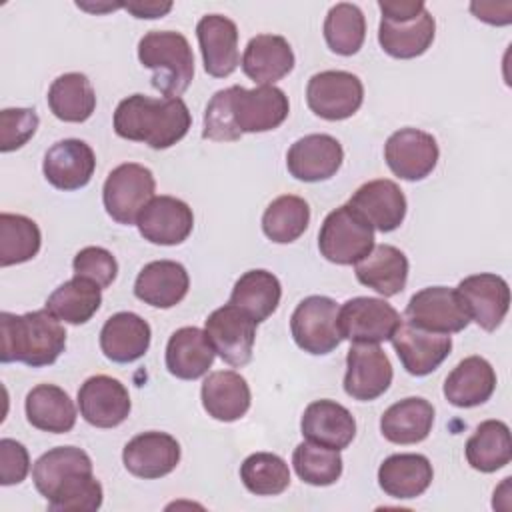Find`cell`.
I'll return each mask as SVG.
<instances>
[{
  "label": "cell",
  "mask_w": 512,
  "mask_h": 512,
  "mask_svg": "<svg viewBox=\"0 0 512 512\" xmlns=\"http://www.w3.org/2000/svg\"><path fill=\"white\" fill-rule=\"evenodd\" d=\"M96 168L94 150L78 138L58 140L44 154V178L58 190L70 192L84 188Z\"/></svg>",
  "instance_id": "cell-21"
},
{
  "label": "cell",
  "mask_w": 512,
  "mask_h": 512,
  "mask_svg": "<svg viewBox=\"0 0 512 512\" xmlns=\"http://www.w3.org/2000/svg\"><path fill=\"white\" fill-rule=\"evenodd\" d=\"M204 332L210 338L216 354L230 366L242 368L252 360L256 322L238 306L224 304L216 308L204 322Z\"/></svg>",
  "instance_id": "cell-11"
},
{
  "label": "cell",
  "mask_w": 512,
  "mask_h": 512,
  "mask_svg": "<svg viewBox=\"0 0 512 512\" xmlns=\"http://www.w3.org/2000/svg\"><path fill=\"white\" fill-rule=\"evenodd\" d=\"M28 422L52 434H66L76 424V406L56 384H38L34 386L24 402Z\"/></svg>",
  "instance_id": "cell-34"
},
{
  "label": "cell",
  "mask_w": 512,
  "mask_h": 512,
  "mask_svg": "<svg viewBox=\"0 0 512 512\" xmlns=\"http://www.w3.org/2000/svg\"><path fill=\"white\" fill-rule=\"evenodd\" d=\"M456 292L460 294L470 320H474L486 332L496 330L510 308L508 282L490 272H480L460 280Z\"/></svg>",
  "instance_id": "cell-15"
},
{
  "label": "cell",
  "mask_w": 512,
  "mask_h": 512,
  "mask_svg": "<svg viewBox=\"0 0 512 512\" xmlns=\"http://www.w3.org/2000/svg\"><path fill=\"white\" fill-rule=\"evenodd\" d=\"M228 110L240 134L268 132L278 128L290 112L288 96L276 86H242L228 88Z\"/></svg>",
  "instance_id": "cell-7"
},
{
  "label": "cell",
  "mask_w": 512,
  "mask_h": 512,
  "mask_svg": "<svg viewBox=\"0 0 512 512\" xmlns=\"http://www.w3.org/2000/svg\"><path fill=\"white\" fill-rule=\"evenodd\" d=\"M340 306L328 296L304 298L290 318V332L298 348L308 354H328L342 342L338 328Z\"/></svg>",
  "instance_id": "cell-8"
},
{
  "label": "cell",
  "mask_w": 512,
  "mask_h": 512,
  "mask_svg": "<svg viewBox=\"0 0 512 512\" xmlns=\"http://www.w3.org/2000/svg\"><path fill=\"white\" fill-rule=\"evenodd\" d=\"M240 480L256 496H276L290 486V470L278 454L256 452L242 462Z\"/></svg>",
  "instance_id": "cell-44"
},
{
  "label": "cell",
  "mask_w": 512,
  "mask_h": 512,
  "mask_svg": "<svg viewBox=\"0 0 512 512\" xmlns=\"http://www.w3.org/2000/svg\"><path fill=\"white\" fill-rule=\"evenodd\" d=\"M82 418L96 428H116L130 414V394L126 386L106 374L90 376L78 390Z\"/></svg>",
  "instance_id": "cell-16"
},
{
  "label": "cell",
  "mask_w": 512,
  "mask_h": 512,
  "mask_svg": "<svg viewBox=\"0 0 512 512\" xmlns=\"http://www.w3.org/2000/svg\"><path fill=\"white\" fill-rule=\"evenodd\" d=\"M432 478L434 470L424 454H392L378 468L380 488L398 500L424 494Z\"/></svg>",
  "instance_id": "cell-32"
},
{
  "label": "cell",
  "mask_w": 512,
  "mask_h": 512,
  "mask_svg": "<svg viewBox=\"0 0 512 512\" xmlns=\"http://www.w3.org/2000/svg\"><path fill=\"white\" fill-rule=\"evenodd\" d=\"M404 316L410 324L438 334L462 332L470 324V314L460 294L446 286H428L416 292Z\"/></svg>",
  "instance_id": "cell-12"
},
{
  "label": "cell",
  "mask_w": 512,
  "mask_h": 512,
  "mask_svg": "<svg viewBox=\"0 0 512 512\" xmlns=\"http://www.w3.org/2000/svg\"><path fill=\"white\" fill-rule=\"evenodd\" d=\"M354 272L360 284L376 290L384 298L396 296L408 280V258L392 244H378L354 264Z\"/></svg>",
  "instance_id": "cell-30"
},
{
  "label": "cell",
  "mask_w": 512,
  "mask_h": 512,
  "mask_svg": "<svg viewBox=\"0 0 512 512\" xmlns=\"http://www.w3.org/2000/svg\"><path fill=\"white\" fill-rule=\"evenodd\" d=\"M204 70L214 78L230 76L238 64V28L222 14H206L196 24Z\"/></svg>",
  "instance_id": "cell-23"
},
{
  "label": "cell",
  "mask_w": 512,
  "mask_h": 512,
  "mask_svg": "<svg viewBox=\"0 0 512 512\" xmlns=\"http://www.w3.org/2000/svg\"><path fill=\"white\" fill-rule=\"evenodd\" d=\"M390 340L404 370L412 376L434 372L452 350V338L448 334L418 328L408 320L400 322Z\"/></svg>",
  "instance_id": "cell-18"
},
{
  "label": "cell",
  "mask_w": 512,
  "mask_h": 512,
  "mask_svg": "<svg viewBox=\"0 0 512 512\" xmlns=\"http://www.w3.org/2000/svg\"><path fill=\"white\" fill-rule=\"evenodd\" d=\"M202 406L214 420H240L250 408V386L244 376L234 370H216L208 374L200 390Z\"/></svg>",
  "instance_id": "cell-28"
},
{
  "label": "cell",
  "mask_w": 512,
  "mask_h": 512,
  "mask_svg": "<svg viewBox=\"0 0 512 512\" xmlns=\"http://www.w3.org/2000/svg\"><path fill=\"white\" fill-rule=\"evenodd\" d=\"M136 226L144 240L160 246H176L190 236L194 214L180 198L154 196L140 212Z\"/></svg>",
  "instance_id": "cell-17"
},
{
  "label": "cell",
  "mask_w": 512,
  "mask_h": 512,
  "mask_svg": "<svg viewBox=\"0 0 512 512\" xmlns=\"http://www.w3.org/2000/svg\"><path fill=\"white\" fill-rule=\"evenodd\" d=\"M46 98L52 114L62 122H86L96 108V92L88 76L80 72L58 76Z\"/></svg>",
  "instance_id": "cell-36"
},
{
  "label": "cell",
  "mask_w": 512,
  "mask_h": 512,
  "mask_svg": "<svg viewBox=\"0 0 512 512\" xmlns=\"http://www.w3.org/2000/svg\"><path fill=\"white\" fill-rule=\"evenodd\" d=\"M150 324L134 312L112 314L100 330V348L116 364H130L142 358L150 348Z\"/></svg>",
  "instance_id": "cell-27"
},
{
  "label": "cell",
  "mask_w": 512,
  "mask_h": 512,
  "mask_svg": "<svg viewBox=\"0 0 512 512\" xmlns=\"http://www.w3.org/2000/svg\"><path fill=\"white\" fill-rule=\"evenodd\" d=\"M124 468L144 480H156L170 474L180 462V444L166 432H142L122 450Z\"/></svg>",
  "instance_id": "cell-19"
},
{
  "label": "cell",
  "mask_w": 512,
  "mask_h": 512,
  "mask_svg": "<svg viewBox=\"0 0 512 512\" xmlns=\"http://www.w3.org/2000/svg\"><path fill=\"white\" fill-rule=\"evenodd\" d=\"M38 122L34 108H4L0 112V150L22 148L36 134Z\"/></svg>",
  "instance_id": "cell-47"
},
{
  "label": "cell",
  "mask_w": 512,
  "mask_h": 512,
  "mask_svg": "<svg viewBox=\"0 0 512 512\" xmlns=\"http://www.w3.org/2000/svg\"><path fill=\"white\" fill-rule=\"evenodd\" d=\"M30 470V456L22 442L12 438L0 440V484H20Z\"/></svg>",
  "instance_id": "cell-49"
},
{
  "label": "cell",
  "mask_w": 512,
  "mask_h": 512,
  "mask_svg": "<svg viewBox=\"0 0 512 512\" xmlns=\"http://www.w3.org/2000/svg\"><path fill=\"white\" fill-rule=\"evenodd\" d=\"M400 322L396 308L382 298L356 296L338 310L340 334L350 342L380 344L394 336Z\"/></svg>",
  "instance_id": "cell-10"
},
{
  "label": "cell",
  "mask_w": 512,
  "mask_h": 512,
  "mask_svg": "<svg viewBox=\"0 0 512 512\" xmlns=\"http://www.w3.org/2000/svg\"><path fill=\"white\" fill-rule=\"evenodd\" d=\"M366 38V20L356 4L340 2L332 6L324 20V40L340 56L356 54Z\"/></svg>",
  "instance_id": "cell-41"
},
{
  "label": "cell",
  "mask_w": 512,
  "mask_h": 512,
  "mask_svg": "<svg viewBox=\"0 0 512 512\" xmlns=\"http://www.w3.org/2000/svg\"><path fill=\"white\" fill-rule=\"evenodd\" d=\"M496 388V372L482 356H468L446 376L444 396L456 408L484 404Z\"/></svg>",
  "instance_id": "cell-31"
},
{
  "label": "cell",
  "mask_w": 512,
  "mask_h": 512,
  "mask_svg": "<svg viewBox=\"0 0 512 512\" xmlns=\"http://www.w3.org/2000/svg\"><path fill=\"white\" fill-rule=\"evenodd\" d=\"M378 8L382 12L378 42L388 56L410 60L432 46L436 22L422 0H382Z\"/></svg>",
  "instance_id": "cell-4"
},
{
  "label": "cell",
  "mask_w": 512,
  "mask_h": 512,
  "mask_svg": "<svg viewBox=\"0 0 512 512\" xmlns=\"http://www.w3.org/2000/svg\"><path fill=\"white\" fill-rule=\"evenodd\" d=\"M138 60L152 70V86L162 98H180L194 78V54L180 32H146L138 42Z\"/></svg>",
  "instance_id": "cell-3"
},
{
  "label": "cell",
  "mask_w": 512,
  "mask_h": 512,
  "mask_svg": "<svg viewBox=\"0 0 512 512\" xmlns=\"http://www.w3.org/2000/svg\"><path fill=\"white\" fill-rule=\"evenodd\" d=\"M240 136L242 134L236 130L228 110V88L218 90L206 106L202 138L214 140V142H234Z\"/></svg>",
  "instance_id": "cell-48"
},
{
  "label": "cell",
  "mask_w": 512,
  "mask_h": 512,
  "mask_svg": "<svg viewBox=\"0 0 512 512\" xmlns=\"http://www.w3.org/2000/svg\"><path fill=\"white\" fill-rule=\"evenodd\" d=\"M302 436L332 450H344L356 436V420L350 410L334 400H316L306 406L300 420Z\"/></svg>",
  "instance_id": "cell-24"
},
{
  "label": "cell",
  "mask_w": 512,
  "mask_h": 512,
  "mask_svg": "<svg viewBox=\"0 0 512 512\" xmlns=\"http://www.w3.org/2000/svg\"><path fill=\"white\" fill-rule=\"evenodd\" d=\"M392 364L378 344L354 342L346 356L344 392L360 402L382 396L392 384Z\"/></svg>",
  "instance_id": "cell-14"
},
{
  "label": "cell",
  "mask_w": 512,
  "mask_h": 512,
  "mask_svg": "<svg viewBox=\"0 0 512 512\" xmlns=\"http://www.w3.org/2000/svg\"><path fill=\"white\" fill-rule=\"evenodd\" d=\"M310 222V206L304 198L294 194L278 196L262 214V230L268 240L276 244H290L298 240Z\"/></svg>",
  "instance_id": "cell-39"
},
{
  "label": "cell",
  "mask_w": 512,
  "mask_h": 512,
  "mask_svg": "<svg viewBox=\"0 0 512 512\" xmlns=\"http://www.w3.org/2000/svg\"><path fill=\"white\" fill-rule=\"evenodd\" d=\"M102 304V288L74 276L60 284L46 300V310L66 324H86Z\"/></svg>",
  "instance_id": "cell-38"
},
{
  "label": "cell",
  "mask_w": 512,
  "mask_h": 512,
  "mask_svg": "<svg viewBox=\"0 0 512 512\" xmlns=\"http://www.w3.org/2000/svg\"><path fill=\"white\" fill-rule=\"evenodd\" d=\"M282 286L280 280L268 270L244 272L230 294V304L244 310L256 324L272 316L280 304Z\"/></svg>",
  "instance_id": "cell-35"
},
{
  "label": "cell",
  "mask_w": 512,
  "mask_h": 512,
  "mask_svg": "<svg viewBox=\"0 0 512 512\" xmlns=\"http://www.w3.org/2000/svg\"><path fill=\"white\" fill-rule=\"evenodd\" d=\"M438 142L418 128H400L386 140L384 160L394 176L416 182L424 180L438 164Z\"/></svg>",
  "instance_id": "cell-13"
},
{
  "label": "cell",
  "mask_w": 512,
  "mask_h": 512,
  "mask_svg": "<svg viewBox=\"0 0 512 512\" xmlns=\"http://www.w3.org/2000/svg\"><path fill=\"white\" fill-rule=\"evenodd\" d=\"M42 244L38 224L22 214H0V266H14L32 260Z\"/></svg>",
  "instance_id": "cell-40"
},
{
  "label": "cell",
  "mask_w": 512,
  "mask_h": 512,
  "mask_svg": "<svg viewBox=\"0 0 512 512\" xmlns=\"http://www.w3.org/2000/svg\"><path fill=\"white\" fill-rule=\"evenodd\" d=\"M188 288L190 278L180 262L154 260L138 272L134 296L154 308H172L184 300Z\"/></svg>",
  "instance_id": "cell-26"
},
{
  "label": "cell",
  "mask_w": 512,
  "mask_h": 512,
  "mask_svg": "<svg viewBox=\"0 0 512 512\" xmlns=\"http://www.w3.org/2000/svg\"><path fill=\"white\" fill-rule=\"evenodd\" d=\"M292 464L298 478L310 486H330L342 476L340 450H332L310 440L294 448Z\"/></svg>",
  "instance_id": "cell-45"
},
{
  "label": "cell",
  "mask_w": 512,
  "mask_h": 512,
  "mask_svg": "<svg viewBox=\"0 0 512 512\" xmlns=\"http://www.w3.org/2000/svg\"><path fill=\"white\" fill-rule=\"evenodd\" d=\"M294 68V52L284 36L258 34L242 54V70L258 86H274Z\"/></svg>",
  "instance_id": "cell-25"
},
{
  "label": "cell",
  "mask_w": 512,
  "mask_h": 512,
  "mask_svg": "<svg viewBox=\"0 0 512 512\" xmlns=\"http://www.w3.org/2000/svg\"><path fill=\"white\" fill-rule=\"evenodd\" d=\"M320 254L334 264L350 266L374 248V228L348 204L332 210L318 232Z\"/></svg>",
  "instance_id": "cell-5"
},
{
  "label": "cell",
  "mask_w": 512,
  "mask_h": 512,
  "mask_svg": "<svg viewBox=\"0 0 512 512\" xmlns=\"http://www.w3.org/2000/svg\"><path fill=\"white\" fill-rule=\"evenodd\" d=\"M122 8H126L130 14H134L136 18H162L166 12H170L172 2H152V0H144V2H128L122 4Z\"/></svg>",
  "instance_id": "cell-51"
},
{
  "label": "cell",
  "mask_w": 512,
  "mask_h": 512,
  "mask_svg": "<svg viewBox=\"0 0 512 512\" xmlns=\"http://www.w3.org/2000/svg\"><path fill=\"white\" fill-rule=\"evenodd\" d=\"M154 174L136 162L116 166L102 188V202L112 220L118 224H136L144 206L154 198Z\"/></svg>",
  "instance_id": "cell-6"
},
{
  "label": "cell",
  "mask_w": 512,
  "mask_h": 512,
  "mask_svg": "<svg viewBox=\"0 0 512 512\" xmlns=\"http://www.w3.org/2000/svg\"><path fill=\"white\" fill-rule=\"evenodd\" d=\"M0 328V360L4 364L22 362L32 368L50 366L66 348V330L46 308L26 314L2 312Z\"/></svg>",
  "instance_id": "cell-2"
},
{
  "label": "cell",
  "mask_w": 512,
  "mask_h": 512,
  "mask_svg": "<svg viewBox=\"0 0 512 512\" xmlns=\"http://www.w3.org/2000/svg\"><path fill=\"white\" fill-rule=\"evenodd\" d=\"M74 276L86 278L100 288H108L118 274V262L106 248L86 246L72 260Z\"/></svg>",
  "instance_id": "cell-46"
},
{
  "label": "cell",
  "mask_w": 512,
  "mask_h": 512,
  "mask_svg": "<svg viewBox=\"0 0 512 512\" xmlns=\"http://www.w3.org/2000/svg\"><path fill=\"white\" fill-rule=\"evenodd\" d=\"M434 424V406L418 396L394 402L380 418V432L392 444H418Z\"/></svg>",
  "instance_id": "cell-33"
},
{
  "label": "cell",
  "mask_w": 512,
  "mask_h": 512,
  "mask_svg": "<svg viewBox=\"0 0 512 512\" xmlns=\"http://www.w3.org/2000/svg\"><path fill=\"white\" fill-rule=\"evenodd\" d=\"M348 206L378 232L396 230L406 216L404 192L396 182L386 178L362 184L348 200Z\"/></svg>",
  "instance_id": "cell-22"
},
{
  "label": "cell",
  "mask_w": 512,
  "mask_h": 512,
  "mask_svg": "<svg viewBox=\"0 0 512 512\" xmlns=\"http://www.w3.org/2000/svg\"><path fill=\"white\" fill-rule=\"evenodd\" d=\"M192 124L182 98H150L132 94L114 112V132L124 140L144 142L154 150H166L180 142Z\"/></svg>",
  "instance_id": "cell-1"
},
{
  "label": "cell",
  "mask_w": 512,
  "mask_h": 512,
  "mask_svg": "<svg viewBox=\"0 0 512 512\" xmlns=\"http://www.w3.org/2000/svg\"><path fill=\"white\" fill-rule=\"evenodd\" d=\"M470 10L476 14L478 20L494 24V26H504L510 24L512 20V2H472Z\"/></svg>",
  "instance_id": "cell-50"
},
{
  "label": "cell",
  "mask_w": 512,
  "mask_h": 512,
  "mask_svg": "<svg viewBox=\"0 0 512 512\" xmlns=\"http://www.w3.org/2000/svg\"><path fill=\"white\" fill-rule=\"evenodd\" d=\"M364 100L362 80L346 70L314 74L306 86L308 108L324 120H346L358 112Z\"/></svg>",
  "instance_id": "cell-9"
},
{
  "label": "cell",
  "mask_w": 512,
  "mask_h": 512,
  "mask_svg": "<svg viewBox=\"0 0 512 512\" xmlns=\"http://www.w3.org/2000/svg\"><path fill=\"white\" fill-rule=\"evenodd\" d=\"M214 356L216 350L210 338L196 326L178 328L166 344V368L180 380H196L204 376L210 370Z\"/></svg>",
  "instance_id": "cell-29"
},
{
  "label": "cell",
  "mask_w": 512,
  "mask_h": 512,
  "mask_svg": "<svg viewBox=\"0 0 512 512\" xmlns=\"http://www.w3.org/2000/svg\"><path fill=\"white\" fill-rule=\"evenodd\" d=\"M102 484L92 470H80L64 478L46 498L54 512H94L102 506Z\"/></svg>",
  "instance_id": "cell-43"
},
{
  "label": "cell",
  "mask_w": 512,
  "mask_h": 512,
  "mask_svg": "<svg viewBox=\"0 0 512 512\" xmlns=\"http://www.w3.org/2000/svg\"><path fill=\"white\" fill-rule=\"evenodd\" d=\"M92 470L90 456L76 446H58L44 452L32 466V480L36 490L48 498L52 490L70 474Z\"/></svg>",
  "instance_id": "cell-42"
},
{
  "label": "cell",
  "mask_w": 512,
  "mask_h": 512,
  "mask_svg": "<svg viewBox=\"0 0 512 512\" xmlns=\"http://www.w3.org/2000/svg\"><path fill=\"white\" fill-rule=\"evenodd\" d=\"M468 464L484 474L504 468L512 458L510 428L502 420H484L466 442Z\"/></svg>",
  "instance_id": "cell-37"
},
{
  "label": "cell",
  "mask_w": 512,
  "mask_h": 512,
  "mask_svg": "<svg viewBox=\"0 0 512 512\" xmlns=\"http://www.w3.org/2000/svg\"><path fill=\"white\" fill-rule=\"evenodd\" d=\"M342 144L330 134H308L298 138L288 154V172L302 182H320L332 178L342 166Z\"/></svg>",
  "instance_id": "cell-20"
}]
</instances>
